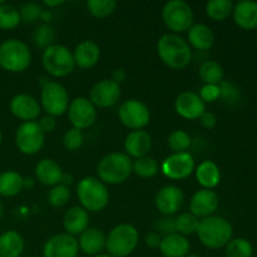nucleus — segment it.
Listing matches in <instances>:
<instances>
[{
  "mask_svg": "<svg viewBox=\"0 0 257 257\" xmlns=\"http://www.w3.org/2000/svg\"><path fill=\"white\" fill-rule=\"evenodd\" d=\"M97 173L104 185H119L125 182L133 173V162L123 152L108 153L98 162Z\"/></svg>",
  "mask_w": 257,
  "mask_h": 257,
  "instance_id": "7ed1b4c3",
  "label": "nucleus"
},
{
  "mask_svg": "<svg viewBox=\"0 0 257 257\" xmlns=\"http://www.w3.org/2000/svg\"><path fill=\"white\" fill-rule=\"evenodd\" d=\"M32 63V52L24 42L8 39L0 44V68L10 73H22Z\"/></svg>",
  "mask_w": 257,
  "mask_h": 257,
  "instance_id": "39448f33",
  "label": "nucleus"
},
{
  "mask_svg": "<svg viewBox=\"0 0 257 257\" xmlns=\"http://www.w3.org/2000/svg\"><path fill=\"white\" fill-rule=\"evenodd\" d=\"M70 198V190L68 186L59 183V185L52 187V190L48 192L47 200L52 207L60 208L68 203Z\"/></svg>",
  "mask_w": 257,
  "mask_h": 257,
  "instance_id": "4c0bfd02",
  "label": "nucleus"
},
{
  "mask_svg": "<svg viewBox=\"0 0 257 257\" xmlns=\"http://www.w3.org/2000/svg\"><path fill=\"white\" fill-rule=\"evenodd\" d=\"M84 143V135L82 131L77 130V128H70L65 132L64 137H63V146L67 151H78Z\"/></svg>",
  "mask_w": 257,
  "mask_h": 257,
  "instance_id": "a19ab883",
  "label": "nucleus"
},
{
  "mask_svg": "<svg viewBox=\"0 0 257 257\" xmlns=\"http://www.w3.org/2000/svg\"><path fill=\"white\" fill-rule=\"evenodd\" d=\"M198 240L205 247L218 250L232 240L233 227L231 222L220 216L201 218L197 228Z\"/></svg>",
  "mask_w": 257,
  "mask_h": 257,
  "instance_id": "f03ea898",
  "label": "nucleus"
},
{
  "mask_svg": "<svg viewBox=\"0 0 257 257\" xmlns=\"http://www.w3.org/2000/svg\"><path fill=\"white\" fill-rule=\"evenodd\" d=\"M205 9L210 19L222 22L232 14L233 3L231 0H211L206 4Z\"/></svg>",
  "mask_w": 257,
  "mask_h": 257,
  "instance_id": "2f4dec72",
  "label": "nucleus"
},
{
  "mask_svg": "<svg viewBox=\"0 0 257 257\" xmlns=\"http://www.w3.org/2000/svg\"><path fill=\"white\" fill-rule=\"evenodd\" d=\"M140 233L135 226L120 223L110 230L105 240V248L113 257H127L136 251Z\"/></svg>",
  "mask_w": 257,
  "mask_h": 257,
  "instance_id": "423d86ee",
  "label": "nucleus"
},
{
  "mask_svg": "<svg viewBox=\"0 0 257 257\" xmlns=\"http://www.w3.org/2000/svg\"><path fill=\"white\" fill-rule=\"evenodd\" d=\"M175 110L180 117L185 119L196 120L200 119L206 112V103L201 99L198 93L186 90L176 97Z\"/></svg>",
  "mask_w": 257,
  "mask_h": 257,
  "instance_id": "dca6fc26",
  "label": "nucleus"
},
{
  "mask_svg": "<svg viewBox=\"0 0 257 257\" xmlns=\"http://www.w3.org/2000/svg\"><path fill=\"white\" fill-rule=\"evenodd\" d=\"M22 23L19 10L13 5L4 3L0 5V29L13 30Z\"/></svg>",
  "mask_w": 257,
  "mask_h": 257,
  "instance_id": "f704fd0d",
  "label": "nucleus"
},
{
  "mask_svg": "<svg viewBox=\"0 0 257 257\" xmlns=\"http://www.w3.org/2000/svg\"><path fill=\"white\" fill-rule=\"evenodd\" d=\"M69 94L63 84L58 82H45L40 92V107L48 115L57 118L67 113L69 107Z\"/></svg>",
  "mask_w": 257,
  "mask_h": 257,
  "instance_id": "1a4fd4ad",
  "label": "nucleus"
},
{
  "mask_svg": "<svg viewBox=\"0 0 257 257\" xmlns=\"http://www.w3.org/2000/svg\"><path fill=\"white\" fill-rule=\"evenodd\" d=\"M67 113L73 128L79 131L90 128L97 119V109L94 104L85 97H77L70 100Z\"/></svg>",
  "mask_w": 257,
  "mask_h": 257,
  "instance_id": "f8f14e48",
  "label": "nucleus"
},
{
  "mask_svg": "<svg viewBox=\"0 0 257 257\" xmlns=\"http://www.w3.org/2000/svg\"><path fill=\"white\" fill-rule=\"evenodd\" d=\"M4 3H5L4 0H0V5H3V4H4Z\"/></svg>",
  "mask_w": 257,
  "mask_h": 257,
  "instance_id": "bf43d9fd",
  "label": "nucleus"
},
{
  "mask_svg": "<svg viewBox=\"0 0 257 257\" xmlns=\"http://www.w3.org/2000/svg\"><path fill=\"white\" fill-rule=\"evenodd\" d=\"M105 240H107V236L100 228L88 227L84 232L79 235V240H78L79 251L88 256L99 255L105 248Z\"/></svg>",
  "mask_w": 257,
  "mask_h": 257,
  "instance_id": "412c9836",
  "label": "nucleus"
},
{
  "mask_svg": "<svg viewBox=\"0 0 257 257\" xmlns=\"http://www.w3.org/2000/svg\"><path fill=\"white\" fill-rule=\"evenodd\" d=\"M0 69H2V68H0Z\"/></svg>",
  "mask_w": 257,
  "mask_h": 257,
  "instance_id": "052dcab7",
  "label": "nucleus"
},
{
  "mask_svg": "<svg viewBox=\"0 0 257 257\" xmlns=\"http://www.w3.org/2000/svg\"><path fill=\"white\" fill-rule=\"evenodd\" d=\"M78 240L68 233H58L50 237L43 247V257H78Z\"/></svg>",
  "mask_w": 257,
  "mask_h": 257,
  "instance_id": "2eb2a0df",
  "label": "nucleus"
},
{
  "mask_svg": "<svg viewBox=\"0 0 257 257\" xmlns=\"http://www.w3.org/2000/svg\"><path fill=\"white\" fill-rule=\"evenodd\" d=\"M125 78H127V73H125V70H123V69H115L112 74L113 82H115L117 84H119V85H120V83L124 82Z\"/></svg>",
  "mask_w": 257,
  "mask_h": 257,
  "instance_id": "8fccbe9b",
  "label": "nucleus"
},
{
  "mask_svg": "<svg viewBox=\"0 0 257 257\" xmlns=\"http://www.w3.org/2000/svg\"><path fill=\"white\" fill-rule=\"evenodd\" d=\"M75 65L82 69H90L94 67L100 58V48L93 40H83L75 47L73 52Z\"/></svg>",
  "mask_w": 257,
  "mask_h": 257,
  "instance_id": "5701e85b",
  "label": "nucleus"
},
{
  "mask_svg": "<svg viewBox=\"0 0 257 257\" xmlns=\"http://www.w3.org/2000/svg\"><path fill=\"white\" fill-rule=\"evenodd\" d=\"M38 124H39V127L42 128V131L44 133H52L55 130V127H57V120H55L54 117L47 114L40 118Z\"/></svg>",
  "mask_w": 257,
  "mask_h": 257,
  "instance_id": "49530a36",
  "label": "nucleus"
},
{
  "mask_svg": "<svg viewBox=\"0 0 257 257\" xmlns=\"http://www.w3.org/2000/svg\"><path fill=\"white\" fill-rule=\"evenodd\" d=\"M186 257H201V256H198V255H196V253H188L187 256Z\"/></svg>",
  "mask_w": 257,
  "mask_h": 257,
  "instance_id": "4d7b16f0",
  "label": "nucleus"
},
{
  "mask_svg": "<svg viewBox=\"0 0 257 257\" xmlns=\"http://www.w3.org/2000/svg\"><path fill=\"white\" fill-rule=\"evenodd\" d=\"M200 220L191 212L180 213L175 218L176 232L182 236H190L197 232Z\"/></svg>",
  "mask_w": 257,
  "mask_h": 257,
  "instance_id": "72a5a7b5",
  "label": "nucleus"
},
{
  "mask_svg": "<svg viewBox=\"0 0 257 257\" xmlns=\"http://www.w3.org/2000/svg\"><path fill=\"white\" fill-rule=\"evenodd\" d=\"M236 25L243 30L257 29V3L243 0L237 3L232 10Z\"/></svg>",
  "mask_w": 257,
  "mask_h": 257,
  "instance_id": "393cba45",
  "label": "nucleus"
},
{
  "mask_svg": "<svg viewBox=\"0 0 257 257\" xmlns=\"http://www.w3.org/2000/svg\"><path fill=\"white\" fill-rule=\"evenodd\" d=\"M120 123L128 130H143L151 120V112L147 105L138 99H128L118 109Z\"/></svg>",
  "mask_w": 257,
  "mask_h": 257,
  "instance_id": "9b49d317",
  "label": "nucleus"
},
{
  "mask_svg": "<svg viewBox=\"0 0 257 257\" xmlns=\"http://www.w3.org/2000/svg\"><path fill=\"white\" fill-rule=\"evenodd\" d=\"M152 148V137L145 130L132 131L128 133L124 141V151L128 157L136 160L148 156V152Z\"/></svg>",
  "mask_w": 257,
  "mask_h": 257,
  "instance_id": "aec40b11",
  "label": "nucleus"
},
{
  "mask_svg": "<svg viewBox=\"0 0 257 257\" xmlns=\"http://www.w3.org/2000/svg\"><path fill=\"white\" fill-rule=\"evenodd\" d=\"M160 166L153 157L146 156V157L138 158L133 162V173L142 178H152L158 173Z\"/></svg>",
  "mask_w": 257,
  "mask_h": 257,
  "instance_id": "c9c22d12",
  "label": "nucleus"
},
{
  "mask_svg": "<svg viewBox=\"0 0 257 257\" xmlns=\"http://www.w3.org/2000/svg\"><path fill=\"white\" fill-rule=\"evenodd\" d=\"M24 190V177L15 171L0 173V197H14Z\"/></svg>",
  "mask_w": 257,
  "mask_h": 257,
  "instance_id": "c756f323",
  "label": "nucleus"
},
{
  "mask_svg": "<svg viewBox=\"0 0 257 257\" xmlns=\"http://www.w3.org/2000/svg\"><path fill=\"white\" fill-rule=\"evenodd\" d=\"M218 195L213 190L201 188L190 201V212L197 218H206L213 216L218 208Z\"/></svg>",
  "mask_w": 257,
  "mask_h": 257,
  "instance_id": "6ab92c4d",
  "label": "nucleus"
},
{
  "mask_svg": "<svg viewBox=\"0 0 257 257\" xmlns=\"http://www.w3.org/2000/svg\"><path fill=\"white\" fill-rule=\"evenodd\" d=\"M44 141L45 133L35 120L23 122L15 133V145L23 155H37L44 146Z\"/></svg>",
  "mask_w": 257,
  "mask_h": 257,
  "instance_id": "9d476101",
  "label": "nucleus"
},
{
  "mask_svg": "<svg viewBox=\"0 0 257 257\" xmlns=\"http://www.w3.org/2000/svg\"><path fill=\"white\" fill-rule=\"evenodd\" d=\"M122 95L120 85L112 79H103L95 83L89 93V100L98 108H109L117 104Z\"/></svg>",
  "mask_w": 257,
  "mask_h": 257,
  "instance_id": "4468645a",
  "label": "nucleus"
},
{
  "mask_svg": "<svg viewBox=\"0 0 257 257\" xmlns=\"http://www.w3.org/2000/svg\"><path fill=\"white\" fill-rule=\"evenodd\" d=\"M162 19L173 34H178L193 25V10L188 3L183 0H171L163 7Z\"/></svg>",
  "mask_w": 257,
  "mask_h": 257,
  "instance_id": "6e6552de",
  "label": "nucleus"
},
{
  "mask_svg": "<svg viewBox=\"0 0 257 257\" xmlns=\"http://www.w3.org/2000/svg\"><path fill=\"white\" fill-rule=\"evenodd\" d=\"M161 170H162L163 175L170 180H185L195 172V158L190 152L173 153L163 161Z\"/></svg>",
  "mask_w": 257,
  "mask_h": 257,
  "instance_id": "ddd939ff",
  "label": "nucleus"
},
{
  "mask_svg": "<svg viewBox=\"0 0 257 257\" xmlns=\"http://www.w3.org/2000/svg\"><path fill=\"white\" fill-rule=\"evenodd\" d=\"M157 53L161 60L172 69H183L192 58V49L187 40L173 33H167L158 39Z\"/></svg>",
  "mask_w": 257,
  "mask_h": 257,
  "instance_id": "f257e3e1",
  "label": "nucleus"
},
{
  "mask_svg": "<svg viewBox=\"0 0 257 257\" xmlns=\"http://www.w3.org/2000/svg\"><path fill=\"white\" fill-rule=\"evenodd\" d=\"M34 185H35L34 178H32V177H25L24 178V188H27L28 191L32 190V188L34 187Z\"/></svg>",
  "mask_w": 257,
  "mask_h": 257,
  "instance_id": "3c124183",
  "label": "nucleus"
},
{
  "mask_svg": "<svg viewBox=\"0 0 257 257\" xmlns=\"http://www.w3.org/2000/svg\"><path fill=\"white\" fill-rule=\"evenodd\" d=\"M157 228L160 232L165 233L166 236L171 235V233H175V218H172L171 216H166L165 218H161L157 222Z\"/></svg>",
  "mask_w": 257,
  "mask_h": 257,
  "instance_id": "a18cd8bd",
  "label": "nucleus"
},
{
  "mask_svg": "<svg viewBox=\"0 0 257 257\" xmlns=\"http://www.w3.org/2000/svg\"><path fill=\"white\" fill-rule=\"evenodd\" d=\"M42 63L48 74L55 78L67 77L75 68L73 53L69 48L62 44H53L45 48L42 55Z\"/></svg>",
  "mask_w": 257,
  "mask_h": 257,
  "instance_id": "0eeeda50",
  "label": "nucleus"
},
{
  "mask_svg": "<svg viewBox=\"0 0 257 257\" xmlns=\"http://www.w3.org/2000/svg\"><path fill=\"white\" fill-rule=\"evenodd\" d=\"M40 18H42L44 22H47V24H48V22H50V19H52V14H50L49 12H47V10H43Z\"/></svg>",
  "mask_w": 257,
  "mask_h": 257,
  "instance_id": "864d4df0",
  "label": "nucleus"
},
{
  "mask_svg": "<svg viewBox=\"0 0 257 257\" xmlns=\"http://www.w3.org/2000/svg\"><path fill=\"white\" fill-rule=\"evenodd\" d=\"M191 243L186 236L175 232L165 236L161 241L160 251L165 257H186L190 253Z\"/></svg>",
  "mask_w": 257,
  "mask_h": 257,
  "instance_id": "a878e982",
  "label": "nucleus"
},
{
  "mask_svg": "<svg viewBox=\"0 0 257 257\" xmlns=\"http://www.w3.org/2000/svg\"><path fill=\"white\" fill-rule=\"evenodd\" d=\"M63 226H64V230L67 231L65 233L75 237L89 227V215L80 206H73V207L68 208L67 212L64 213Z\"/></svg>",
  "mask_w": 257,
  "mask_h": 257,
  "instance_id": "b1692460",
  "label": "nucleus"
},
{
  "mask_svg": "<svg viewBox=\"0 0 257 257\" xmlns=\"http://www.w3.org/2000/svg\"><path fill=\"white\" fill-rule=\"evenodd\" d=\"M201 99L205 103H213L220 98L221 90L220 85H213V84H205L200 89V93H198Z\"/></svg>",
  "mask_w": 257,
  "mask_h": 257,
  "instance_id": "c03bdc74",
  "label": "nucleus"
},
{
  "mask_svg": "<svg viewBox=\"0 0 257 257\" xmlns=\"http://www.w3.org/2000/svg\"><path fill=\"white\" fill-rule=\"evenodd\" d=\"M94 257H113V256H110L109 253H99V255H97Z\"/></svg>",
  "mask_w": 257,
  "mask_h": 257,
  "instance_id": "6e6d98bb",
  "label": "nucleus"
},
{
  "mask_svg": "<svg viewBox=\"0 0 257 257\" xmlns=\"http://www.w3.org/2000/svg\"><path fill=\"white\" fill-rule=\"evenodd\" d=\"M188 44L197 50H208L215 43V34L206 24H193L188 29Z\"/></svg>",
  "mask_w": 257,
  "mask_h": 257,
  "instance_id": "c85d7f7f",
  "label": "nucleus"
},
{
  "mask_svg": "<svg viewBox=\"0 0 257 257\" xmlns=\"http://www.w3.org/2000/svg\"><path fill=\"white\" fill-rule=\"evenodd\" d=\"M43 9L38 4H34V3H27V4L23 5L19 10L20 19L24 23H33L40 18L42 15Z\"/></svg>",
  "mask_w": 257,
  "mask_h": 257,
  "instance_id": "37998d69",
  "label": "nucleus"
},
{
  "mask_svg": "<svg viewBox=\"0 0 257 257\" xmlns=\"http://www.w3.org/2000/svg\"><path fill=\"white\" fill-rule=\"evenodd\" d=\"M9 108L12 114L23 122H34L42 112L40 103L33 95L24 93L14 95L10 99Z\"/></svg>",
  "mask_w": 257,
  "mask_h": 257,
  "instance_id": "f3484780",
  "label": "nucleus"
},
{
  "mask_svg": "<svg viewBox=\"0 0 257 257\" xmlns=\"http://www.w3.org/2000/svg\"><path fill=\"white\" fill-rule=\"evenodd\" d=\"M225 255L226 257H252L253 247L246 238H232L225 246Z\"/></svg>",
  "mask_w": 257,
  "mask_h": 257,
  "instance_id": "473e14b6",
  "label": "nucleus"
},
{
  "mask_svg": "<svg viewBox=\"0 0 257 257\" xmlns=\"http://www.w3.org/2000/svg\"><path fill=\"white\" fill-rule=\"evenodd\" d=\"M162 237L158 232H148L145 237V242L151 248H160Z\"/></svg>",
  "mask_w": 257,
  "mask_h": 257,
  "instance_id": "09e8293b",
  "label": "nucleus"
},
{
  "mask_svg": "<svg viewBox=\"0 0 257 257\" xmlns=\"http://www.w3.org/2000/svg\"><path fill=\"white\" fill-rule=\"evenodd\" d=\"M196 180L206 190H213L221 181V172L213 161L205 160L196 167Z\"/></svg>",
  "mask_w": 257,
  "mask_h": 257,
  "instance_id": "bb28decb",
  "label": "nucleus"
},
{
  "mask_svg": "<svg viewBox=\"0 0 257 257\" xmlns=\"http://www.w3.org/2000/svg\"><path fill=\"white\" fill-rule=\"evenodd\" d=\"M63 0H55V2H50V0H45L44 4L47 5L48 8H53V7H59V5L63 4Z\"/></svg>",
  "mask_w": 257,
  "mask_h": 257,
  "instance_id": "603ef678",
  "label": "nucleus"
},
{
  "mask_svg": "<svg viewBox=\"0 0 257 257\" xmlns=\"http://www.w3.org/2000/svg\"><path fill=\"white\" fill-rule=\"evenodd\" d=\"M223 75L225 72L222 65L215 60H206L198 69V77L205 84L220 85L221 82H223Z\"/></svg>",
  "mask_w": 257,
  "mask_h": 257,
  "instance_id": "7c9ffc66",
  "label": "nucleus"
},
{
  "mask_svg": "<svg viewBox=\"0 0 257 257\" xmlns=\"http://www.w3.org/2000/svg\"><path fill=\"white\" fill-rule=\"evenodd\" d=\"M168 147L173 153H182L187 152V150L191 146V137L188 136L187 132L182 130L173 131L170 136H168Z\"/></svg>",
  "mask_w": 257,
  "mask_h": 257,
  "instance_id": "58836bf2",
  "label": "nucleus"
},
{
  "mask_svg": "<svg viewBox=\"0 0 257 257\" xmlns=\"http://www.w3.org/2000/svg\"><path fill=\"white\" fill-rule=\"evenodd\" d=\"M220 90H221L220 98H222L227 104L230 105L237 104V103L241 100L240 89H238L235 84H232V83L221 82Z\"/></svg>",
  "mask_w": 257,
  "mask_h": 257,
  "instance_id": "79ce46f5",
  "label": "nucleus"
},
{
  "mask_svg": "<svg viewBox=\"0 0 257 257\" xmlns=\"http://www.w3.org/2000/svg\"><path fill=\"white\" fill-rule=\"evenodd\" d=\"M4 211H5L4 203H3L2 198H0V221H2V218L4 217Z\"/></svg>",
  "mask_w": 257,
  "mask_h": 257,
  "instance_id": "5fc2aeb1",
  "label": "nucleus"
},
{
  "mask_svg": "<svg viewBox=\"0 0 257 257\" xmlns=\"http://www.w3.org/2000/svg\"><path fill=\"white\" fill-rule=\"evenodd\" d=\"M24 248L25 241L18 231L9 230L0 235V257H20Z\"/></svg>",
  "mask_w": 257,
  "mask_h": 257,
  "instance_id": "cd10ccee",
  "label": "nucleus"
},
{
  "mask_svg": "<svg viewBox=\"0 0 257 257\" xmlns=\"http://www.w3.org/2000/svg\"><path fill=\"white\" fill-rule=\"evenodd\" d=\"M35 176H37V180L42 185L54 187V186L62 183L64 172H63L62 167L54 160H52V158H43L35 166Z\"/></svg>",
  "mask_w": 257,
  "mask_h": 257,
  "instance_id": "4be33fe9",
  "label": "nucleus"
},
{
  "mask_svg": "<svg viewBox=\"0 0 257 257\" xmlns=\"http://www.w3.org/2000/svg\"><path fill=\"white\" fill-rule=\"evenodd\" d=\"M200 122L203 128H206V130H212L217 124V117L213 113L205 112L202 114V117L200 118Z\"/></svg>",
  "mask_w": 257,
  "mask_h": 257,
  "instance_id": "de8ad7c7",
  "label": "nucleus"
},
{
  "mask_svg": "<svg viewBox=\"0 0 257 257\" xmlns=\"http://www.w3.org/2000/svg\"><path fill=\"white\" fill-rule=\"evenodd\" d=\"M185 201L182 190L177 186H165L156 195V207L162 215L172 216L181 210Z\"/></svg>",
  "mask_w": 257,
  "mask_h": 257,
  "instance_id": "a211bd4d",
  "label": "nucleus"
},
{
  "mask_svg": "<svg viewBox=\"0 0 257 257\" xmlns=\"http://www.w3.org/2000/svg\"><path fill=\"white\" fill-rule=\"evenodd\" d=\"M33 39H34V43L37 47L39 48H48L50 45L54 44L55 39V30L54 28L50 24H42L40 27H38L35 29L34 35H33Z\"/></svg>",
  "mask_w": 257,
  "mask_h": 257,
  "instance_id": "ea45409f",
  "label": "nucleus"
},
{
  "mask_svg": "<svg viewBox=\"0 0 257 257\" xmlns=\"http://www.w3.org/2000/svg\"><path fill=\"white\" fill-rule=\"evenodd\" d=\"M2 142H3V132L2 130H0V145H2Z\"/></svg>",
  "mask_w": 257,
  "mask_h": 257,
  "instance_id": "13d9d810",
  "label": "nucleus"
},
{
  "mask_svg": "<svg viewBox=\"0 0 257 257\" xmlns=\"http://www.w3.org/2000/svg\"><path fill=\"white\" fill-rule=\"evenodd\" d=\"M117 8L115 0H88L87 9L90 15L98 19H103L112 14Z\"/></svg>",
  "mask_w": 257,
  "mask_h": 257,
  "instance_id": "e433bc0d",
  "label": "nucleus"
},
{
  "mask_svg": "<svg viewBox=\"0 0 257 257\" xmlns=\"http://www.w3.org/2000/svg\"><path fill=\"white\" fill-rule=\"evenodd\" d=\"M77 197L87 212H100L109 202V191L99 178L89 176L78 182Z\"/></svg>",
  "mask_w": 257,
  "mask_h": 257,
  "instance_id": "20e7f679",
  "label": "nucleus"
}]
</instances>
